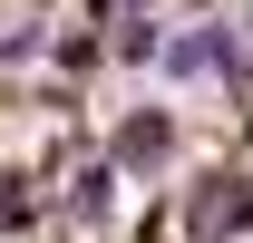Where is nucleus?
Wrapping results in <instances>:
<instances>
[{
  "label": "nucleus",
  "mask_w": 253,
  "mask_h": 243,
  "mask_svg": "<svg viewBox=\"0 0 253 243\" xmlns=\"http://www.w3.org/2000/svg\"><path fill=\"white\" fill-rule=\"evenodd\" d=\"M30 214V195H20V175H0V224H20Z\"/></svg>",
  "instance_id": "39448f33"
},
{
  "label": "nucleus",
  "mask_w": 253,
  "mask_h": 243,
  "mask_svg": "<svg viewBox=\"0 0 253 243\" xmlns=\"http://www.w3.org/2000/svg\"><path fill=\"white\" fill-rule=\"evenodd\" d=\"M185 234H195V243H234V234H253V175H205V185H195Z\"/></svg>",
  "instance_id": "7ed1b4c3"
},
{
  "label": "nucleus",
  "mask_w": 253,
  "mask_h": 243,
  "mask_svg": "<svg viewBox=\"0 0 253 243\" xmlns=\"http://www.w3.org/2000/svg\"><path fill=\"white\" fill-rule=\"evenodd\" d=\"M107 195H117V165H107V156H97V165H78V185H68V214H107Z\"/></svg>",
  "instance_id": "20e7f679"
},
{
  "label": "nucleus",
  "mask_w": 253,
  "mask_h": 243,
  "mask_svg": "<svg viewBox=\"0 0 253 243\" xmlns=\"http://www.w3.org/2000/svg\"><path fill=\"white\" fill-rule=\"evenodd\" d=\"M156 68L175 78V88H244L253 49H244V30H234V20H195V30H175V39L156 49Z\"/></svg>",
  "instance_id": "f257e3e1"
},
{
  "label": "nucleus",
  "mask_w": 253,
  "mask_h": 243,
  "mask_svg": "<svg viewBox=\"0 0 253 243\" xmlns=\"http://www.w3.org/2000/svg\"><path fill=\"white\" fill-rule=\"evenodd\" d=\"M107 165H117V175H166V165H175V117H166V107H126V117L107 126Z\"/></svg>",
  "instance_id": "f03ea898"
}]
</instances>
